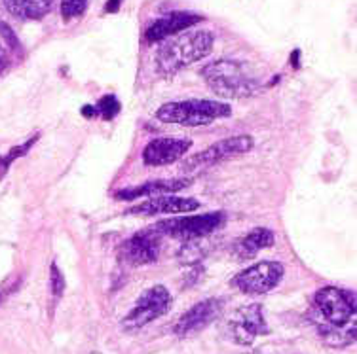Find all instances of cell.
Masks as SVG:
<instances>
[{
  "label": "cell",
  "instance_id": "e0dca14e",
  "mask_svg": "<svg viewBox=\"0 0 357 354\" xmlns=\"http://www.w3.org/2000/svg\"><path fill=\"white\" fill-rule=\"evenodd\" d=\"M10 14L23 21L42 19L52 10L54 0H2Z\"/></svg>",
  "mask_w": 357,
  "mask_h": 354
},
{
  "label": "cell",
  "instance_id": "5b68a950",
  "mask_svg": "<svg viewBox=\"0 0 357 354\" xmlns=\"http://www.w3.org/2000/svg\"><path fill=\"white\" fill-rule=\"evenodd\" d=\"M225 212H207V214H198V216H183V218L164 220L152 227V232L162 233L167 237L192 243L196 239L207 237L213 232H217L220 225L225 224Z\"/></svg>",
  "mask_w": 357,
  "mask_h": 354
},
{
  "label": "cell",
  "instance_id": "6da1fadb",
  "mask_svg": "<svg viewBox=\"0 0 357 354\" xmlns=\"http://www.w3.org/2000/svg\"><path fill=\"white\" fill-rule=\"evenodd\" d=\"M202 78L222 99H245L259 91L261 82L251 67L234 59H219L202 68Z\"/></svg>",
  "mask_w": 357,
  "mask_h": 354
},
{
  "label": "cell",
  "instance_id": "2e32d148",
  "mask_svg": "<svg viewBox=\"0 0 357 354\" xmlns=\"http://www.w3.org/2000/svg\"><path fill=\"white\" fill-rule=\"evenodd\" d=\"M274 232L272 230H266V227H255L253 232L245 233L243 237L240 239V243L236 245V254L243 259H249L257 256V254L264 250V248H270L274 245Z\"/></svg>",
  "mask_w": 357,
  "mask_h": 354
},
{
  "label": "cell",
  "instance_id": "4fadbf2b",
  "mask_svg": "<svg viewBox=\"0 0 357 354\" xmlns=\"http://www.w3.org/2000/svg\"><path fill=\"white\" fill-rule=\"evenodd\" d=\"M199 209V201L192 198H178V195H158L146 199L144 203L131 207L130 214L137 216H156V214H185Z\"/></svg>",
  "mask_w": 357,
  "mask_h": 354
},
{
  "label": "cell",
  "instance_id": "8992f818",
  "mask_svg": "<svg viewBox=\"0 0 357 354\" xmlns=\"http://www.w3.org/2000/svg\"><path fill=\"white\" fill-rule=\"evenodd\" d=\"M169 309H172V293L162 284H156V287L144 290L139 296L135 307L124 316L122 328L128 330V332L141 330V328L151 324L160 316H164Z\"/></svg>",
  "mask_w": 357,
  "mask_h": 354
},
{
  "label": "cell",
  "instance_id": "5bb4252c",
  "mask_svg": "<svg viewBox=\"0 0 357 354\" xmlns=\"http://www.w3.org/2000/svg\"><path fill=\"white\" fill-rule=\"evenodd\" d=\"M204 19L202 15L192 14V12H172V14L164 15V17H158V19H154L146 29V33H144V38L146 42H162L165 38H169L173 34L183 33L188 27H192L196 23Z\"/></svg>",
  "mask_w": 357,
  "mask_h": 354
},
{
  "label": "cell",
  "instance_id": "d4e9b609",
  "mask_svg": "<svg viewBox=\"0 0 357 354\" xmlns=\"http://www.w3.org/2000/svg\"><path fill=\"white\" fill-rule=\"evenodd\" d=\"M8 67V54L6 49L0 46V72Z\"/></svg>",
  "mask_w": 357,
  "mask_h": 354
},
{
  "label": "cell",
  "instance_id": "44dd1931",
  "mask_svg": "<svg viewBox=\"0 0 357 354\" xmlns=\"http://www.w3.org/2000/svg\"><path fill=\"white\" fill-rule=\"evenodd\" d=\"M50 292H52V298L54 301L61 300L63 292H65V279H63V273L59 271V267L52 266L50 269Z\"/></svg>",
  "mask_w": 357,
  "mask_h": 354
},
{
  "label": "cell",
  "instance_id": "30bf717a",
  "mask_svg": "<svg viewBox=\"0 0 357 354\" xmlns=\"http://www.w3.org/2000/svg\"><path fill=\"white\" fill-rule=\"evenodd\" d=\"M192 143L188 138H173V136H160L144 146L143 163L149 167H162L178 161L190 150Z\"/></svg>",
  "mask_w": 357,
  "mask_h": 354
},
{
  "label": "cell",
  "instance_id": "ac0fdd59",
  "mask_svg": "<svg viewBox=\"0 0 357 354\" xmlns=\"http://www.w3.org/2000/svg\"><path fill=\"white\" fill-rule=\"evenodd\" d=\"M36 138H38V136H33V138H31V140H27V143H25V144H17V146H14L12 150L8 152L6 156L0 157V178L6 175L8 167L14 163L17 157L25 156V154H27V152L31 150V146H33V144L36 143Z\"/></svg>",
  "mask_w": 357,
  "mask_h": 354
},
{
  "label": "cell",
  "instance_id": "4316f807",
  "mask_svg": "<svg viewBox=\"0 0 357 354\" xmlns=\"http://www.w3.org/2000/svg\"><path fill=\"white\" fill-rule=\"evenodd\" d=\"M91 354H101V353H91Z\"/></svg>",
  "mask_w": 357,
  "mask_h": 354
},
{
  "label": "cell",
  "instance_id": "7402d4cb",
  "mask_svg": "<svg viewBox=\"0 0 357 354\" xmlns=\"http://www.w3.org/2000/svg\"><path fill=\"white\" fill-rule=\"evenodd\" d=\"M0 34L6 38V42L10 44V46H12V48H15V49L20 48V42H17V38H15L14 31L8 27L6 23H2V21H0Z\"/></svg>",
  "mask_w": 357,
  "mask_h": 354
},
{
  "label": "cell",
  "instance_id": "603a6c76",
  "mask_svg": "<svg viewBox=\"0 0 357 354\" xmlns=\"http://www.w3.org/2000/svg\"><path fill=\"white\" fill-rule=\"evenodd\" d=\"M17 284H20L17 280H15V282H14V280H6V282H4V284L0 287V303L6 300L10 293L14 292L15 288H17Z\"/></svg>",
  "mask_w": 357,
  "mask_h": 354
},
{
  "label": "cell",
  "instance_id": "9a60e30c",
  "mask_svg": "<svg viewBox=\"0 0 357 354\" xmlns=\"http://www.w3.org/2000/svg\"><path fill=\"white\" fill-rule=\"evenodd\" d=\"M190 178H164V180H152L137 188L116 191V198L122 201H131L139 198H158V195H172L173 191H181L190 186Z\"/></svg>",
  "mask_w": 357,
  "mask_h": 354
},
{
  "label": "cell",
  "instance_id": "52a82bcc",
  "mask_svg": "<svg viewBox=\"0 0 357 354\" xmlns=\"http://www.w3.org/2000/svg\"><path fill=\"white\" fill-rule=\"evenodd\" d=\"M255 140L253 136L249 135H238V136H228L222 138L219 143L211 144L207 150L198 152L196 156H192L185 163L186 172H196V170L207 169V167H213V165L220 163V161H227L234 156H241L245 152L253 150Z\"/></svg>",
  "mask_w": 357,
  "mask_h": 354
},
{
  "label": "cell",
  "instance_id": "7c38bea8",
  "mask_svg": "<svg viewBox=\"0 0 357 354\" xmlns=\"http://www.w3.org/2000/svg\"><path fill=\"white\" fill-rule=\"evenodd\" d=\"M120 256L130 266H146L156 262L160 256V239L152 232L133 235L120 246Z\"/></svg>",
  "mask_w": 357,
  "mask_h": 354
},
{
  "label": "cell",
  "instance_id": "9c48e42d",
  "mask_svg": "<svg viewBox=\"0 0 357 354\" xmlns=\"http://www.w3.org/2000/svg\"><path fill=\"white\" fill-rule=\"evenodd\" d=\"M230 334L232 339L240 345H253V341L259 335L268 334V328L264 324L261 305H248L241 307L240 311H236L234 319L230 321Z\"/></svg>",
  "mask_w": 357,
  "mask_h": 354
},
{
  "label": "cell",
  "instance_id": "484cf974",
  "mask_svg": "<svg viewBox=\"0 0 357 354\" xmlns=\"http://www.w3.org/2000/svg\"><path fill=\"white\" fill-rule=\"evenodd\" d=\"M82 114L86 118H93V116H96V110H93V106H84Z\"/></svg>",
  "mask_w": 357,
  "mask_h": 354
},
{
  "label": "cell",
  "instance_id": "3957f363",
  "mask_svg": "<svg viewBox=\"0 0 357 354\" xmlns=\"http://www.w3.org/2000/svg\"><path fill=\"white\" fill-rule=\"evenodd\" d=\"M232 116L228 102L207 101V99H188L162 104L156 110V118L164 123H177L185 127H202L217 122L220 118Z\"/></svg>",
  "mask_w": 357,
  "mask_h": 354
},
{
  "label": "cell",
  "instance_id": "d6986e66",
  "mask_svg": "<svg viewBox=\"0 0 357 354\" xmlns=\"http://www.w3.org/2000/svg\"><path fill=\"white\" fill-rule=\"evenodd\" d=\"M93 110H96V116H101L103 120H112L120 112V102L114 95H105L97 101Z\"/></svg>",
  "mask_w": 357,
  "mask_h": 354
},
{
  "label": "cell",
  "instance_id": "ba28073f",
  "mask_svg": "<svg viewBox=\"0 0 357 354\" xmlns=\"http://www.w3.org/2000/svg\"><path fill=\"white\" fill-rule=\"evenodd\" d=\"M285 275V267L280 262H259L248 267L232 279V284L240 292L249 296H261L274 290Z\"/></svg>",
  "mask_w": 357,
  "mask_h": 354
},
{
  "label": "cell",
  "instance_id": "7a4b0ae2",
  "mask_svg": "<svg viewBox=\"0 0 357 354\" xmlns=\"http://www.w3.org/2000/svg\"><path fill=\"white\" fill-rule=\"evenodd\" d=\"M213 49V34L207 31H192L178 34L177 38L165 42L156 54V70L160 74H175L194 63L202 61Z\"/></svg>",
  "mask_w": 357,
  "mask_h": 354
},
{
  "label": "cell",
  "instance_id": "277c9868",
  "mask_svg": "<svg viewBox=\"0 0 357 354\" xmlns=\"http://www.w3.org/2000/svg\"><path fill=\"white\" fill-rule=\"evenodd\" d=\"M317 313L321 314L325 324H319V328H354L356 326V296L354 292L342 290L337 287H325L317 290L314 298Z\"/></svg>",
  "mask_w": 357,
  "mask_h": 354
},
{
  "label": "cell",
  "instance_id": "8fae6325",
  "mask_svg": "<svg viewBox=\"0 0 357 354\" xmlns=\"http://www.w3.org/2000/svg\"><path fill=\"white\" fill-rule=\"evenodd\" d=\"M220 309H222V303L219 300H206L199 301L192 309H188L181 319L177 321L173 332L178 335V337H188V335H194L202 332L204 328H207L211 322L219 316Z\"/></svg>",
  "mask_w": 357,
  "mask_h": 354
},
{
  "label": "cell",
  "instance_id": "cb8c5ba5",
  "mask_svg": "<svg viewBox=\"0 0 357 354\" xmlns=\"http://www.w3.org/2000/svg\"><path fill=\"white\" fill-rule=\"evenodd\" d=\"M122 2H124V0H107V8H105V10H107L109 14H114V12L120 10Z\"/></svg>",
  "mask_w": 357,
  "mask_h": 354
},
{
  "label": "cell",
  "instance_id": "ffe728a7",
  "mask_svg": "<svg viewBox=\"0 0 357 354\" xmlns=\"http://www.w3.org/2000/svg\"><path fill=\"white\" fill-rule=\"evenodd\" d=\"M88 10V0H61V15L65 21L80 17Z\"/></svg>",
  "mask_w": 357,
  "mask_h": 354
}]
</instances>
